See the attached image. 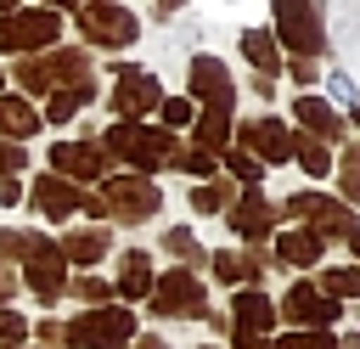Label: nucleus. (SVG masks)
<instances>
[{"label":"nucleus","mask_w":360,"mask_h":349,"mask_svg":"<svg viewBox=\"0 0 360 349\" xmlns=\"http://www.w3.org/2000/svg\"><path fill=\"white\" fill-rule=\"evenodd\" d=\"M129 349H174V343H163L158 332H135V338H129Z\"/></svg>","instance_id":"c03bdc74"},{"label":"nucleus","mask_w":360,"mask_h":349,"mask_svg":"<svg viewBox=\"0 0 360 349\" xmlns=\"http://www.w3.org/2000/svg\"><path fill=\"white\" fill-rule=\"evenodd\" d=\"M231 141L248 146V152H259V163H287L292 158V129L281 118H253V124L231 129Z\"/></svg>","instance_id":"dca6fc26"},{"label":"nucleus","mask_w":360,"mask_h":349,"mask_svg":"<svg viewBox=\"0 0 360 349\" xmlns=\"http://www.w3.org/2000/svg\"><path fill=\"white\" fill-rule=\"evenodd\" d=\"M287 214H292V220H304V225H309L315 236H326V242H332V236H349V231L360 225L349 203L321 197V191H292V197H287Z\"/></svg>","instance_id":"9d476101"},{"label":"nucleus","mask_w":360,"mask_h":349,"mask_svg":"<svg viewBox=\"0 0 360 349\" xmlns=\"http://www.w3.org/2000/svg\"><path fill=\"white\" fill-rule=\"evenodd\" d=\"M270 11H276V45H281V51H292V56H321L326 34H321V17H315L309 0H270Z\"/></svg>","instance_id":"6e6552de"},{"label":"nucleus","mask_w":360,"mask_h":349,"mask_svg":"<svg viewBox=\"0 0 360 349\" xmlns=\"http://www.w3.org/2000/svg\"><path fill=\"white\" fill-rule=\"evenodd\" d=\"M276 253H264V242H248V248H225L214 253V281L219 287H259L270 276Z\"/></svg>","instance_id":"ddd939ff"},{"label":"nucleus","mask_w":360,"mask_h":349,"mask_svg":"<svg viewBox=\"0 0 360 349\" xmlns=\"http://www.w3.org/2000/svg\"><path fill=\"white\" fill-rule=\"evenodd\" d=\"M349 248H354V259H360V225H354V231H349Z\"/></svg>","instance_id":"09e8293b"},{"label":"nucleus","mask_w":360,"mask_h":349,"mask_svg":"<svg viewBox=\"0 0 360 349\" xmlns=\"http://www.w3.org/2000/svg\"><path fill=\"white\" fill-rule=\"evenodd\" d=\"M79 203H84V191L68 174H39L34 180V208L45 220H68V214H79Z\"/></svg>","instance_id":"aec40b11"},{"label":"nucleus","mask_w":360,"mask_h":349,"mask_svg":"<svg viewBox=\"0 0 360 349\" xmlns=\"http://www.w3.org/2000/svg\"><path fill=\"white\" fill-rule=\"evenodd\" d=\"M17 6H22V0H0V11H17Z\"/></svg>","instance_id":"8fccbe9b"},{"label":"nucleus","mask_w":360,"mask_h":349,"mask_svg":"<svg viewBox=\"0 0 360 349\" xmlns=\"http://www.w3.org/2000/svg\"><path fill=\"white\" fill-rule=\"evenodd\" d=\"M321 259H326V236H315L309 225H292V231L276 236V265H287V270H309V265H321Z\"/></svg>","instance_id":"412c9836"},{"label":"nucleus","mask_w":360,"mask_h":349,"mask_svg":"<svg viewBox=\"0 0 360 349\" xmlns=\"http://www.w3.org/2000/svg\"><path fill=\"white\" fill-rule=\"evenodd\" d=\"M0 84H6V73H0Z\"/></svg>","instance_id":"5fc2aeb1"},{"label":"nucleus","mask_w":360,"mask_h":349,"mask_svg":"<svg viewBox=\"0 0 360 349\" xmlns=\"http://www.w3.org/2000/svg\"><path fill=\"white\" fill-rule=\"evenodd\" d=\"M225 220H231V231L242 236V242H264L270 231H276V208L259 197V191H248V197H236L231 208H225Z\"/></svg>","instance_id":"a211bd4d"},{"label":"nucleus","mask_w":360,"mask_h":349,"mask_svg":"<svg viewBox=\"0 0 360 349\" xmlns=\"http://www.w3.org/2000/svg\"><path fill=\"white\" fill-rule=\"evenodd\" d=\"M39 124H45V118H39L34 96H22V90H17V96H0V135H6V141L22 146L28 135H39Z\"/></svg>","instance_id":"5701e85b"},{"label":"nucleus","mask_w":360,"mask_h":349,"mask_svg":"<svg viewBox=\"0 0 360 349\" xmlns=\"http://www.w3.org/2000/svg\"><path fill=\"white\" fill-rule=\"evenodd\" d=\"M158 101H163L158 73H146V68H135V62H118V68H112V113H118V118H141V113H152Z\"/></svg>","instance_id":"f8f14e48"},{"label":"nucleus","mask_w":360,"mask_h":349,"mask_svg":"<svg viewBox=\"0 0 360 349\" xmlns=\"http://www.w3.org/2000/svg\"><path fill=\"white\" fill-rule=\"evenodd\" d=\"M51 174H68L73 186L107 180V152H101L96 141H56V146H51Z\"/></svg>","instance_id":"4468645a"},{"label":"nucleus","mask_w":360,"mask_h":349,"mask_svg":"<svg viewBox=\"0 0 360 349\" xmlns=\"http://www.w3.org/2000/svg\"><path fill=\"white\" fill-rule=\"evenodd\" d=\"M96 203H101V220H118V225H146V220L163 208V191H158L146 174H112V180H101Z\"/></svg>","instance_id":"20e7f679"},{"label":"nucleus","mask_w":360,"mask_h":349,"mask_svg":"<svg viewBox=\"0 0 360 349\" xmlns=\"http://www.w3.org/2000/svg\"><path fill=\"white\" fill-rule=\"evenodd\" d=\"M276 315H281L287 326H315V332H332V321L343 315V304H338L332 293H321V281H292V287L281 293Z\"/></svg>","instance_id":"1a4fd4ad"},{"label":"nucleus","mask_w":360,"mask_h":349,"mask_svg":"<svg viewBox=\"0 0 360 349\" xmlns=\"http://www.w3.org/2000/svg\"><path fill=\"white\" fill-rule=\"evenodd\" d=\"M17 349H34V343H17Z\"/></svg>","instance_id":"864d4df0"},{"label":"nucleus","mask_w":360,"mask_h":349,"mask_svg":"<svg viewBox=\"0 0 360 349\" xmlns=\"http://www.w3.org/2000/svg\"><path fill=\"white\" fill-rule=\"evenodd\" d=\"M163 253H169V259H180V265L191 270V265L202 259V242L191 236V225H169V231H163Z\"/></svg>","instance_id":"c85d7f7f"},{"label":"nucleus","mask_w":360,"mask_h":349,"mask_svg":"<svg viewBox=\"0 0 360 349\" xmlns=\"http://www.w3.org/2000/svg\"><path fill=\"white\" fill-rule=\"evenodd\" d=\"M186 96H191V107L202 101V113H225V118H231V107H236V79L225 73L219 56H197L191 73H186Z\"/></svg>","instance_id":"9b49d317"},{"label":"nucleus","mask_w":360,"mask_h":349,"mask_svg":"<svg viewBox=\"0 0 360 349\" xmlns=\"http://www.w3.org/2000/svg\"><path fill=\"white\" fill-rule=\"evenodd\" d=\"M225 163H231V174H236V180H248V186L264 174V163H259L248 146H225Z\"/></svg>","instance_id":"c9c22d12"},{"label":"nucleus","mask_w":360,"mask_h":349,"mask_svg":"<svg viewBox=\"0 0 360 349\" xmlns=\"http://www.w3.org/2000/svg\"><path fill=\"white\" fill-rule=\"evenodd\" d=\"M101 152H112V163H129L135 174H158V169H169L174 163V129H152V124H141V118H112L107 124V135H101Z\"/></svg>","instance_id":"f257e3e1"},{"label":"nucleus","mask_w":360,"mask_h":349,"mask_svg":"<svg viewBox=\"0 0 360 349\" xmlns=\"http://www.w3.org/2000/svg\"><path fill=\"white\" fill-rule=\"evenodd\" d=\"M231 197H236V191H231V180H208V186L197 180V186H191V214H225V208H231Z\"/></svg>","instance_id":"cd10ccee"},{"label":"nucleus","mask_w":360,"mask_h":349,"mask_svg":"<svg viewBox=\"0 0 360 349\" xmlns=\"http://www.w3.org/2000/svg\"><path fill=\"white\" fill-rule=\"evenodd\" d=\"M79 34H84L90 45H101V51H124V45H135L141 23H135V11H124L118 0H84V6H79Z\"/></svg>","instance_id":"0eeeda50"},{"label":"nucleus","mask_w":360,"mask_h":349,"mask_svg":"<svg viewBox=\"0 0 360 349\" xmlns=\"http://www.w3.org/2000/svg\"><path fill=\"white\" fill-rule=\"evenodd\" d=\"M338 349H360V332H343V338H338Z\"/></svg>","instance_id":"de8ad7c7"},{"label":"nucleus","mask_w":360,"mask_h":349,"mask_svg":"<svg viewBox=\"0 0 360 349\" xmlns=\"http://www.w3.org/2000/svg\"><path fill=\"white\" fill-rule=\"evenodd\" d=\"M292 158H298V169L304 174H332V152H326V141H315V135H292Z\"/></svg>","instance_id":"bb28decb"},{"label":"nucleus","mask_w":360,"mask_h":349,"mask_svg":"<svg viewBox=\"0 0 360 349\" xmlns=\"http://www.w3.org/2000/svg\"><path fill=\"white\" fill-rule=\"evenodd\" d=\"M56 248H62V259H68V265L96 270V265L112 253V231H107V225H79V231H68Z\"/></svg>","instance_id":"6ab92c4d"},{"label":"nucleus","mask_w":360,"mask_h":349,"mask_svg":"<svg viewBox=\"0 0 360 349\" xmlns=\"http://www.w3.org/2000/svg\"><path fill=\"white\" fill-rule=\"evenodd\" d=\"M180 6H186V0H158V11H152V17H169V11H180Z\"/></svg>","instance_id":"a18cd8bd"},{"label":"nucleus","mask_w":360,"mask_h":349,"mask_svg":"<svg viewBox=\"0 0 360 349\" xmlns=\"http://www.w3.org/2000/svg\"><path fill=\"white\" fill-rule=\"evenodd\" d=\"M270 349H338V332H315V326H292V332H276Z\"/></svg>","instance_id":"473e14b6"},{"label":"nucleus","mask_w":360,"mask_h":349,"mask_svg":"<svg viewBox=\"0 0 360 349\" xmlns=\"http://www.w3.org/2000/svg\"><path fill=\"white\" fill-rule=\"evenodd\" d=\"M174 163H180L191 180H208V174H214V152H197V146H191V152H174Z\"/></svg>","instance_id":"4c0bfd02"},{"label":"nucleus","mask_w":360,"mask_h":349,"mask_svg":"<svg viewBox=\"0 0 360 349\" xmlns=\"http://www.w3.org/2000/svg\"><path fill=\"white\" fill-rule=\"evenodd\" d=\"M45 6H51V11H79L84 0H45Z\"/></svg>","instance_id":"49530a36"},{"label":"nucleus","mask_w":360,"mask_h":349,"mask_svg":"<svg viewBox=\"0 0 360 349\" xmlns=\"http://www.w3.org/2000/svg\"><path fill=\"white\" fill-rule=\"evenodd\" d=\"M90 101H96V79H79V84H62V90H51L39 118H45V124H68V118H73V113H84Z\"/></svg>","instance_id":"b1692460"},{"label":"nucleus","mask_w":360,"mask_h":349,"mask_svg":"<svg viewBox=\"0 0 360 349\" xmlns=\"http://www.w3.org/2000/svg\"><path fill=\"white\" fill-rule=\"evenodd\" d=\"M354 124H360V107H354Z\"/></svg>","instance_id":"603ef678"},{"label":"nucleus","mask_w":360,"mask_h":349,"mask_svg":"<svg viewBox=\"0 0 360 349\" xmlns=\"http://www.w3.org/2000/svg\"><path fill=\"white\" fill-rule=\"evenodd\" d=\"M292 79H298V84H315V79H321V68H315L309 56H292Z\"/></svg>","instance_id":"a19ab883"},{"label":"nucleus","mask_w":360,"mask_h":349,"mask_svg":"<svg viewBox=\"0 0 360 349\" xmlns=\"http://www.w3.org/2000/svg\"><path fill=\"white\" fill-rule=\"evenodd\" d=\"M146 310H152L158 321H202V310H208V287H202L197 270L174 265V270H163V276L152 281Z\"/></svg>","instance_id":"f03ea898"},{"label":"nucleus","mask_w":360,"mask_h":349,"mask_svg":"<svg viewBox=\"0 0 360 349\" xmlns=\"http://www.w3.org/2000/svg\"><path fill=\"white\" fill-rule=\"evenodd\" d=\"M292 118H298L304 135H315V141H343V118H338V107L321 101V96H298V101H292Z\"/></svg>","instance_id":"4be33fe9"},{"label":"nucleus","mask_w":360,"mask_h":349,"mask_svg":"<svg viewBox=\"0 0 360 349\" xmlns=\"http://www.w3.org/2000/svg\"><path fill=\"white\" fill-rule=\"evenodd\" d=\"M22 338H28V321H22L11 304H0V349H17Z\"/></svg>","instance_id":"e433bc0d"},{"label":"nucleus","mask_w":360,"mask_h":349,"mask_svg":"<svg viewBox=\"0 0 360 349\" xmlns=\"http://www.w3.org/2000/svg\"><path fill=\"white\" fill-rule=\"evenodd\" d=\"M276 298L264 287H236L231 293V332H253V338H276Z\"/></svg>","instance_id":"2eb2a0df"},{"label":"nucleus","mask_w":360,"mask_h":349,"mask_svg":"<svg viewBox=\"0 0 360 349\" xmlns=\"http://www.w3.org/2000/svg\"><path fill=\"white\" fill-rule=\"evenodd\" d=\"M22 158H28V152H22L17 141L0 135V180H6V174H22Z\"/></svg>","instance_id":"58836bf2"},{"label":"nucleus","mask_w":360,"mask_h":349,"mask_svg":"<svg viewBox=\"0 0 360 349\" xmlns=\"http://www.w3.org/2000/svg\"><path fill=\"white\" fill-rule=\"evenodd\" d=\"M191 141H197V152H214V158H219V152L231 146V118H225V113H202L197 129H191Z\"/></svg>","instance_id":"a878e982"},{"label":"nucleus","mask_w":360,"mask_h":349,"mask_svg":"<svg viewBox=\"0 0 360 349\" xmlns=\"http://www.w3.org/2000/svg\"><path fill=\"white\" fill-rule=\"evenodd\" d=\"M68 298H79L84 310H96V304H112V281H101L96 270H84V276H73V281H68Z\"/></svg>","instance_id":"c756f323"},{"label":"nucleus","mask_w":360,"mask_h":349,"mask_svg":"<svg viewBox=\"0 0 360 349\" xmlns=\"http://www.w3.org/2000/svg\"><path fill=\"white\" fill-rule=\"evenodd\" d=\"M79 79H96L90 73V51H51V56H39V62H17V84H22V96H51V90H62V84H79Z\"/></svg>","instance_id":"39448f33"},{"label":"nucleus","mask_w":360,"mask_h":349,"mask_svg":"<svg viewBox=\"0 0 360 349\" xmlns=\"http://www.w3.org/2000/svg\"><path fill=\"white\" fill-rule=\"evenodd\" d=\"M28 332H34V349H68V321H56V315L34 321Z\"/></svg>","instance_id":"72a5a7b5"},{"label":"nucleus","mask_w":360,"mask_h":349,"mask_svg":"<svg viewBox=\"0 0 360 349\" xmlns=\"http://www.w3.org/2000/svg\"><path fill=\"white\" fill-rule=\"evenodd\" d=\"M0 203H6V208H17V203H22V180H17V174H6V180H0Z\"/></svg>","instance_id":"79ce46f5"},{"label":"nucleus","mask_w":360,"mask_h":349,"mask_svg":"<svg viewBox=\"0 0 360 349\" xmlns=\"http://www.w3.org/2000/svg\"><path fill=\"white\" fill-rule=\"evenodd\" d=\"M197 349H219V343H197Z\"/></svg>","instance_id":"3c124183"},{"label":"nucleus","mask_w":360,"mask_h":349,"mask_svg":"<svg viewBox=\"0 0 360 349\" xmlns=\"http://www.w3.org/2000/svg\"><path fill=\"white\" fill-rule=\"evenodd\" d=\"M158 113H163V129H186L197 107H191V96H163V101H158Z\"/></svg>","instance_id":"f704fd0d"},{"label":"nucleus","mask_w":360,"mask_h":349,"mask_svg":"<svg viewBox=\"0 0 360 349\" xmlns=\"http://www.w3.org/2000/svg\"><path fill=\"white\" fill-rule=\"evenodd\" d=\"M332 169H338V186H343V203H349V208H360V146H349V152H338V158H332Z\"/></svg>","instance_id":"2f4dec72"},{"label":"nucleus","mask_w":360,"mask_h":349,"mask_svg":"<svg viewBox=\"0 0 360 349\" xmlns=\"http://www.w3.org/2000/svg\"><path fill=\"white\" fill-rule=\"evenodd\" d=\"M321 293H332L338 304H349V298H360V265H332V270H321Z\"/></svg>","instance_id":"7c9ffc66"},{"label":"nucleus","mask_w":360,"mask_h":349,"mask_svg":"<svg viewBox=\"0 0 360 349\" xmlns=\"http://www.w3.org/2000/svg\"><path fill=\"white\" fill-rule=\"evenodd\" d=\"M62 39V17L51 6H17L0 17V51L11 56H28V51H45Z\"/></svg>","instance_id":"423d86ee"},{"label":"nucleus","mask_w":360,"mask_h":349,"mask_svg":"<svg viewBox=\"0 0 360 349\" xmlns=\"http://www.w3.org/2000/svg\"><path fill=\"white\" fill-rule=\"evenodd\" d=\"M17 287H22L17 265H11V259H0V304H11V298H17Z\"/></svg>","instance_id":"ea45409f"},{"label":"nucleus","mask_w":360,"mask_h":349,"mask_svg":"<svg viewBox=\"0 0 360 349\" xmlns=\"http://www.w3.org/2000/svg\"><path fill=\"white\" fill-rule=\"evenodd\" d=\"M242 56H248L264 79L281 68V45H276V34H264V28H242Z\"/></svg>","instance_id":"393cba45"},{"label":"nucleus","mask_w":360,"mask_h":349,"mask_svg":"<svg viewBox=\"0 0 360 349\" xmlns=\"http://www.w3.org/2000/svg\"><path fill=\"white\" fill-rule=\"evenodd\" d=\"M152 281H158V270H152V253H146V248H124V253H118L112 293H118L124 304H141V298L152 293Z\"/></svg>","instance_id":"f3484780"},{"label":"nucleus","mask_w":360,"mask_h":349,"mask_svg":"<svg viewBox=\"0 0 360 349\" xmlns=\"http://www.w3.org/2000/svg\"><path fill=\"white\" fill-rule=\"evenodd\" d=\"M231 349H270V338H253V332H231Z\"/></svg>","instance_id":"37998d69"},{"label":"nucleus","mask_w":360,"mask_h":349,"mask_svg":"<svg viewBox=\"0 0 360 349\" xmlns=\"http://www.w3.org/2000/svg\"><path fill=\"white\" fill-rule=\"evenodd\" d=\"M135 332L141 326H135L129 304H96L68 321V349H129Z\"/></svg>","instance_id":"7ed1b4c3"}]
</instances>
